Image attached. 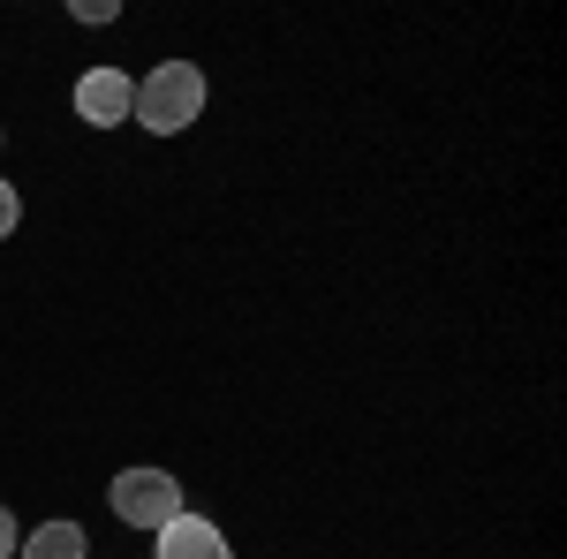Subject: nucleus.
<instances>
[{
  "mask_svg": "<svg viewBox=\"0 0 567 559\" xmlns=\"http://www.w3.org/2000/svg\"><path fill=\"white\" fill-rule=\"evenodd\" d=\"M16 559H84V529H76V521H39V529L16 545Z\"/></svg>",
  "mask_w": 567,
  "mask_h": 559,
  "instance_id": "39448f33",
  "label": "nucleus"
},
{
  "mask_svg": "<svg viewBox=\"0 0 567 559\" xmlns=\"http://www.w3.org/2000/svg\"><path fill=\"white\" fill-rule=\"evenodd\" d=\"M16 545H23V529H16V515L0 507V559H16Z\"/></svg>",
  "mask_w": 567,
  "mask_h": 559,
  "instance_id": "0eeeda50",
  "label": "nucleus"
},
{
  "mask_svg": "<svg viewBox=\"0 0 567 559\" xmlns=\"http://www.w3.org/2000/svg\"><path fill=\"white\" fill-rule=\"evenodd\" d=\"M197 114H205V69H189V61H159L130 106V122H144L152 136H182Z\"/></svg>",
  "mask_w": 567,
  "mask_h": 559,
  "instance_id": "f257e3e1",
  "label": "nucleus"
},
{
  "mask_svg": "<svg viewBox=\"0 0 567 559\" xmlns=\"http://www.w3.org/2000/svg\"><path fill=\"white\" fill-rule=\"evenodd\" d=\"M159 559H235V545L219 537V521L205 515H175L167 529H159V545H152Z\"/></svg>",
  "mask_w": 567,
  "mask_h": 559,
  "instance_id": "20e7f679",
  "label": "nucleus"
},
{
  "mask_svg": "<svg viewBox=\"0 0 567 559\" xmlns=\"http://www.w3.org/2000/svg\"><path fill=\"white\" fill-rule=\"evenodd\" d=\"M136 106V84L122 76V69H91L84 84H76V114H84L91 130H114V122H130Z\"/></svg>",
  "mask_w": 567,
  "mask_h": 559,
  "instance_id": "7ed1b4c3",
  "label": "nucleus"
},
{
  "mask_svg": "<svg viewBox=\"0 0 567 559\" xmlns=\"http://www.w3.org/2000/svg\"><path fill=\"white\" fill-rule=\"evenodd\" d=\"M16 219H23V205H16V189H8V182H0V242H8V235H16Z\"/></svg>",
  "mask_w": 567,
  "mask_h": 559,
  "instance_id": "423d86ee",
  "label": "nucleus"
},
{
  "mask_svg": "<svg viewBox=\"0 0 567 559\" xmlns=\"http://www.w3.org/2000/svg\"><path fill=\"white\" fill-rule=\"evenodd\" d=\"M106 499H114V515L130 521V529H152V537L175 515H189V507H182V484L167 469H122L106 484Z\"/></svg>",
  "mask_w": 567,
  "mask_h": 559,
  "instance_id": "f03ea898",
  "label": "nucleus"
}]
</instances>
